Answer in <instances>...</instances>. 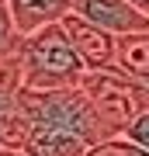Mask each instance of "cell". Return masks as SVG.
I'll list each match as a JSON object with an SVG mask.
<instances>
[{"instance_id": "10", "label": "cell", "mask_w": 149, "mask_h": 156, "mask_svg": "<svg viewBox=\"0 0 149 156\" xmlns=\"http://www.w3.org/2000/svg\"><path fill=\"white\" fill-rule=\"evenodd\" d=\"M122 139H128L132 146H139L142 153H149V108H146V111H142V115H139L135 122L122 132Z\"/></svg>"}, {"instance_id": "11", "label": "cell", "mask_w": 149, "mask_h": 156, "mask_svg": "<svg viewBox=\"0 0 149 156\" xmlns=\"http://www.w3.org/2000/svg\"><path fill=\"white\" fill-rule=\"evenodd\" d=\"M125 4H128V7H135L142 17H149V0H125Z\"/></svg>"}, {"instance_id": "1", "label": "cell", "mask_w": 149, "mask_h": 156, "mask_svg": "<svg viewBox=\"0 0 149 156\" xmlns=\"http://www.w3.org/2000/svg\"><path fill=\"white\" fill-rule=\"evenodd\" d=\"M17 101H21L28 132H69L76 139H83L87 146H97V142L111 139V132L104 128L97 108L76 87H66V90H17Z\"/></svg>"}, {"instance_id": "8", "label": "cell", "mask_w": 149, "mask_h": 156, "mask_svg": "<svg viewBox=\"0 0 149 156\" xmlns=\"http://www.w3.org/2000/svg\"><path fill=\"white\" fill-rule=\"evenodd\" d=\"M87 156H149V153H142L139 146H132L128 139H122V135H115V139H104V142H97L94 149H87Z\"/></svg>"}, {"instance_id": "2", "label": "cell", "mask_w": 149, "mask_h": 156, "mask_svg": "<svg viewBox=\"0 0 149 156\" xmlns=\"http://www.w3.org/2000/svg\"><path fill=\"white\" fill-rule=\"evenodd\" d=\"M17 62H21V90H66L76 87V80L83 76V62L76 59L59 24L21 38Z\"/></svg>"}, {"instance_id": "4", "label": "cell", "mask_w": 149, "mask_h": 156, "mask_svg": "<svg viewBox=\"0 0 149 156\" xmlns=\"http://www.w3.org/2000/svg\"><path fill=\"white\" fill-rule=\"evenodd\" d=\"M66 42L73 45L76 59L83 62V69H115V38L108 31L94 28L90 21H83L76 14H66L59 21Z\"/></svg>"}, {"instance_id": "7", "label": "cell", "mask_w": 149, "mask_h": 156, "mask_svg": "<svg viewBox=\"0 0 149 156\" xmlns=\"http://www.w3.org/2000/svg\"><path fill=\"white\" fill-rule=\"evenodd\" d=\"M115 69L149 90V31L115 38Z\"/></svg>"}, {"instance_id": "6", "label": "cell", "mask_w": 149, "mask_h": 156, "mask_svg": "<svg viewBox=\"0 0 149 156\" xmlns=\"http://www.w3.org/2000/svg\"><path fill=\"white\" fill-rule=\"evenodd\" d=\"M4 7L11 14L17 38H28V35L49 28V24H59L66 14H73V0H4Z\"/></svg>"}, {"instance_id": "9", "label": "cell", "mask_w": 149, "mask_h": 156, "mask_svg": "<svg viewBox=\"0 0 149 156\" xmlns=\"http://www.w3.org/2000/svg\"><path fill=\"white\" fill-rule=\"evenodd\" d=\"M17 45H21V38H17V31L11 24V14H7L4 0H0V59L11 56V52H17Z\"/></svg>"}, {"instance_id": "5", "label": "cell", "mask_w": 149, "mask_h": 156, "mask_svg": "<svg viewBox=\"0 0 149 156\" xmlns=\"http://www.w3.org/2000/svg\"><path fill=\"white\" fill-rule=\"evenodd\" d=\"M73 14L83 17V21H90L94 28L108 31L111 38L149 31V17H142L125 0H73Z\"/></svg>"}, {"instance_id": "3", "label": "cell", "mask_w": 149, "mask_h": 156, "mask_svg": "<svg viewBox=\"0 0 149 156\" xmlns=\"http://www.w3.org/2000/svg\"><path fill=\"white\" fill-rule=\"evenodd\" d=\"M76 90L90 97V104L97 108V115L104 122V128L111 132V139L122 135L149 108V90L132 83L118 69H83V76L76 80Z\"/></svg>"}]
</instances>
